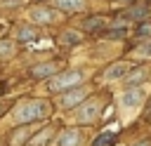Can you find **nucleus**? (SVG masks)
Segmentation results:
<instances>
[{
    "label": "nucleus",
    "instance_id": "nucleus-1",
    "mask_svg": "<svg viewBox=\"0 0 151 146\" xmlns=\"http://www.w3.org/2000/svg\"><path fill=\"white\" fill-rule=\"evenodd\" d=\"M45 113H47V104L40 101V99H33V101H24V104H19V106L14 108V120H17L19 125H26V122H31V120L42 118Z\"/></svg>",
    "mask_w": 151,
    "mask_h": 146
},
{
    "label": "nucleus",
    "instance_id": "nucleus-2",
    "mask_svg": "<svg viewBox=\"0 0 151 146\" xmlns=\"http://www.w3.org/2000/svg\"><path fill=\"white\" fill-rule=\"evenodd\" d=\"M80 80H83V73H80V71H66V73H59L57 78H52L47 87H50L52 92H61V89L76 87Z\"/></svg>",
    "mask_w": 151,
    "mask_h": 146
},
{
    "label": "nucleus",
    "instance_id": "nucleus-3",
    "mask_svg": "<svg viewBox=\"0 0 151 146\" xmlns=\"http://www.w3.org/2000/svg\"><path fill=\"white\" fill-rule=\"evenodd\" d=\"M144 97H146V89L132 85V89H127V92L120 97V106H123V108H134V106H139V104L144 101Z\"/></svg>",
    "mask_w": 151,
    "mask_h": 146
},
{
    "label": "nucleus",
    "instance_id": "nucleus-4",
    "mask_svg": "<svg viewBox=\"0 0 151 146\" xmlns=\"http://www.w3.org/2000/svg\"><path fill=\"white\" fill-rule=\"evenodd\" d=\"M97 113H99V104L97 101H87L76 111V120L78 122H92L97 118Z\"/></svg>",
    "mask_w": 151,
    "mask_h": 146
},
{
    "label": "nucleus",
    "instance_id": "nucleus-5",
    "mask_svg": "<svg viewBox=\"0 0 151 146\" xmlns=\"http://www.w3.org/2000/svg\"><path fill=\"white\" fill-rule=\"evenodd\" d=\"M146 14H149V5L144 2V5H134V7H130V9L123 14V19H125V21H142Z\"/></svg>",
    "mask_w": 151,
    "mask_h": 146
},
{
    "label": "nucleus",
    "instance_id": "nucleus-6",
    "mask_svg": "<svg viewBox=\"0 0 151 146\" xmlns=\"http://www.w3.org/2000/svg\"><path fill=\"white\" fill-rule=\"evenodd\" d=\"M57 64L54 61H45V64H38V66H33L31 68V75L33 78H47V75H52V73H57Z\"/></svg>",
    "mask_w": 151,
    "mask_h": 146
},
{
    "label": "nucleus",
    "instance_id": "nucleus-7",
    "mask_svg": "<svg viewBox=\"0 0 151 146\" xmlns=\"http://www.w3.org/2000/svg\"><path fill=\"white\" fill-rule=\"evenodd\" d=\"M31 19L38 21V24H50V21H54V12L47 9V7H33L31 9Z\"/></svg>",
    "mask_w": 151,
    "mask_h": 146
},
{
    "label": "nucleus",
    "instance_id": "nucleus-8",
    "mask_svg": "<svg viewBox=\"0 0 151 146\" xmlns=\"http://www.w3.org/2000/svg\"><path fill=\"white\" fill-rule=\"evenodd\" d=\"M83 99H85V89H83V87H78V89H73V92H68L66 97H61V101H59V104H61L64 108H68V106H73V104L78 106V104H80Z\"/></svg>",
    "mask_w": 151,
    "mask_h": 146
},
{
    "label": "nucleus",
    "instance_id": "nucleus-9",
    "mask_svg": "<svg viewBox=\"0 0 151 146\" xmlns=\"http://www.w3.org/2000/svg\"><path fill=\"white\" fill-rule=\"evenodd\" d=\"M78 141H80V134L76 130H66L57 137V146H78Z\"/></svg>",
    "mask_w": 151,
    "mask_h": 146
},
{
    "label": "nucleus",
    "instance_id": "nucleus-10",
    "mask_svg": "<svg viewBox=\"0 0 151 146\" xmlns=\"http://www.w3.org/2000/svg\"><path fill=\"white\" fill-rule=\"evenodd\" d=\"M54 7L61 12H76L85 7V0H54Z\"/></svg>",
    "mask_w": 151,
    "mask_h": 146
},
{
    "label": "nucleus",
    "instance_id": "nucleus-11",
    "mask_svg": "<svg viewBox=\"0 0 151 146\" xmlns=\"http://www.w3.org/2000/svg\"><path fill=\"white\" fill-rule=\"evenodd\" d=\"M130 68H132L130 64H116L113 68H109V71H106V80H120L123 75H127V73H130Z\"/></svg>",
    "mask_w": 151,
    "mask_h": 146
},
{
    "label": "nucleus",
    "instance_id": "nucleus-12",
    "mask_svg": "<svg viewBox=\"0 0 151 146\" xmlns=\"http://www.w3.org/2000/svg\"><path fill=\"white\" fill-rule=\"evenodd\" d=\"M104 26H106V19L101 16H90L83 21V31H101Z\"/></svg>",
    "mask_w": 151,
    "mask_h": 146
},
{
    "label": "nucleus",
    "instance_id": "nucleus-13",
    "mask_svg": "<svg viewBox=\"0 0 151 146\" xmlns=\"http://www.w3.org/2000/svg\"><path fill=\"white\" fill-rule=\"evenodd\" d=\"M113 141H116V134H113V132H104V134H99V137L94 139L92 146H109V144H113Z\"/></svg>",
    "mask_w": 151,
    "mask_h": 146
},
{
    "label": "nucleus",
    "instance_id": "nucleus-14",
    "mask_svg": "<svg viewBox=\"0 0 151 146\" xmlns=\"http://www.w3.org/2000/svg\"><path fill=\"white\" fill-rule=\"evenodd\" d=\"M12 52H14V42H9V40H2V42H0V59L9 57Z\"/></svg>",
    "mask_w": 151,
    "mask_h": 146
},
{
    "label": "nucleus",
    "instance_id": "nucleus-15",
    "mask_svg": "<svg viewBox=\"0 0 151 146\" xmlns=\"http://www.w3.org/2000/svg\"><path fill=\"white\" fill-rule=\"evenodd\" d=\"M31 38H35V28L21 26V28H19V40H31Z\"/></svg>",
    "mask_w": 151,
    "mask_h": 146
},
{
    "label": "nucleus",
    "instance_id": "nucleus-16",
    "mask_svg": "<svg viewBox=\"0 0 151 146\" xmlns=\"http://www.w3.org/2000/svg\"><path fill=\"white\" fill-rule=\"evenodd\" d=\"M26 137H28V132H26V130H21V132H14V134H12V144H14V146H19V144H21Z\"/></svg>",
    "mask_w": 151,
    "mask_h": 146
},
{
    "label": "nucleus",
    "instance_id": "nucleus-17",
    "mask_svg": "<svg viewBox=\"0 0 151 146\" xmlns=\"http://www.w3.org/2000/svg\"><path fill=\"white\" fill-rule=\"evenodd\" d=\"M137 35H139V38H149V35H151V26H149V24H142L139 31H137Z\"/></svg>",
    "mask_w": 151,
    "mask_h": 146
},
{
    "label": "nucleus",
    "instance_id": "nucleus-18",
    "mask_svg": "<svg viewBox=\"0 0 151 146\" xmlns=\"http://www.w3.org/2000/svg\"><path fill=\"white\" fill-rule=\"evenodd\" d=\"M139 57H151V40L139 47Z\"/></svg>",
    "mask_w": 151,
    "mask_h": 146
},
{
    "label": "nucleus",
    "instance_id": "nucleus-19",
    "mask_svg": "<svg viewBox=\"0 0 151 146\" xmlns=\"http://www.w3.org/2000/svg\"><path fill=\"white\" fill-rule=\"evenodd\" d=\"M64 40H66V42H78V35H73V33H66V35H64Z\"/></svg>",
    "mask_w": 151,
    "mask_h": 146
},
{
    "label": "nucleus",
    "instance_id": "nucleus-20",
    "mask_svg": "<svg viewBox=\"0 0 151 146\" xmlns=\"http://www.w3.org/2000/svg\"><path fill=\"white\" fill-rule=\"evenodd\" d=\"M142 75H144V73H142V71H137V73H134V75H132V78H130V82H132V85H134V82H137V80H139V78H142Z\"/></svg>",
    "mask_w": 151,
    "mask_h": 146
},
{
    "label": "nucleus",
    "instance_id": "nucleus-21",
    "mask_svg": "<svg viewBox=\"0 0 151 146\" xmlns=\"http://www.w3.org/2000/svg\"><path fill=\"white\" fill-rule=\"evenodd\" d=\"M134 146H151V141H149V139H142V141H137Z\"/></svg>",
    "mask_w": 151,
    "mask_h": 146
},
{
    "label": "nucleus",
    "instance_id": "nucleus-22",
    "mask_svg": "<svg viewBox=\"0 0 151 146\" xmlns=\"http://www.w3.org/2000/svg\"><path fill=\"white\" fill-rule=\"evenodd\" d=\"M0 113H2V104H0Z\"/></svg>",
    "mask_w": 151,
    "mask_h": 146
},
{
    "label": "nucleus",
    "instance_id": "nucleus-23",
    "mask_svg": "<svg viewBox=\"0 0 151 146\" xmlns=\"http://www.w3.org/2000/svg\"><path fill=\"white\" fill-rule=\"evenodd\" d=\"M0 92H2V85H0Z\"/></svg>",
    "mask_w": 151,
    "mask_h": 146
},
{
    "label": "nucleus",
    "instance_id": "nucleus-24",
    "mask_svg": "<svg viewBox=\"0 0 151 146\" xmlns=\"http://www.w3.org/2000/svg\"><path fill=\"white\" fill-rule=\"evenodd\" d=\"M0 31H2V24H0Z\"/></svg>",
    "mask_w": 151,
    "mask_h": 146
}]
</instances>
